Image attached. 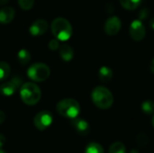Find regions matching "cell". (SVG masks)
Masks as SVG:
<instances>
[{"instance_id":"obj_1","label":"cell","mask_w":154,"mask_h":153,"mask_svg":"<svg viewBox=\"0 0 154 153\" xmlns=\"http://www.w3.org/2000/svg\"><path fill=\"white\" fill-rule=\"evenodd\" d=\"M91 98L96 106L100 109H108L113 106L114 96L111 91L105 87H97L91 93Z\"/></svg>"},{"instance_id":"obj_2","label":"cell","mask_w":154,"mask_h":153,"mask_svg":"<svg viewBox=\"0 0 154 153\" xmlns=\"http://www.w3.org/2000/svg\"><path fill=\"white\" fill-rule=\"evenodd\" d=\"M20 96L25 105L33 106L40 101L42 97V92L36 84L27 82L21 87Z\"/></svg>"},{"instance_id":"obj_3","label":"cell","mask_w":154,"mask_h":153,"mask_svg":"<svg viewBox=\"0 0 154 153\" xmlns=\"http://www.w3.org/2000/svg\"><path fill=\"white\" fill-rule=\"evenodd\" d=\"M51 32L53 35L62 41H68L72 35V26L69 22L64 18L59 17L52 21L51 25Z\"/></svg>"},{"instance_id":"obj_4","label":"cell","mask_w":154,"mask_h":153,"mask_svg":"<svg viewBox=\"0 0 154 153\" xmlns=\"http://www.w3.org/2000/svg\"><path fill=\"white\" fill-rule=\"evenodd\" d=\"M56 109L61 116L69 119L77 118L80 113V106L79 102L72 98H65L60 100L57 104Z\"/></svg>"},{"instance_id":"obj_5","label":"cell","mask_w":154,"mask_h":153,"mask_svg":"<svg viewBox=\"0 0 154 153\" xmlns=\"http://www.w3.org/2000/svg\"><path fill=\"white\" fill-rule=\"evenodd\" d=\"M51 75L50 68L44 63H34L27 69V76L35 82H42Z\"/></svg>"},{"instance_id":"obj_6","label":"cell","mask_w":154,"mask_h":153,"mask_svg":"<svg viewBox=\"0 0 154 153\" xmlns=\"http://www.w3.org/2000/svg\"><path fill=\"white\" fill-rule=\"evenodd\" d=\"M52 115L48 112V111H42L39 112L33 118V124L34 126L40 130V131H44L48 127L51 126L52 124Z\"/></svg>"},{"instance_id":"obj_7","label":"cell","mask_w":154,"mask_h":153,"mask_svg":"<svg viewBox=\"0 0 154 153\" xmlns=\"http://www.w3.org/2000/svg\"><path fill=\"white\" fill-rule=\"evenodd\" d=\"M129 32H130V36L132 37L133 40H134L136 41H140L145 37V34H146L145 26L140 19L134 20L132 22V23L130 25Z\"/></svg>"},{"instance_id":"obj_8","label":"cell","mask_w":154,"mask_h":153,"mask_svg":"<svg viewBox=\"0 0 154 153\" xmlns=\"http://www.w3.org/2000/svg\"><path fill=\"white\" fill-rule=\"evenodd\" d=\"M22 79L18 77H14L10 81L5 82L0 86V93L5 96H11L15 93L17 88L21 86Z\"/></svg>"},{"instance_id":"obj_9","label":"cell","mask_w":154,"mask_h":153,"mask_svg":"<svg viewBox=\"0 0 154 153\" xmlns=\"http://www.w3.org/2000/svg\"><path fill=\"white\" fill-rule=\"evenodd\" d=\"M121 20L117 16L109 17L105 23V32L109 36L116 35L121 30Z\"/></svg>"},{"instance_id":"obj_10","label":"cell","mask_w":154,"mask_h":153,"mask_svg":"<svg viewBox=\"0 0 154 153\" xmlns=\"http://www.w3.org/2000/svg\"><path fill=\"white\" fill-rule=\"evenodd\" d=\"M48 23L43 19H38L34 21L30 26L29 32L32 36H40L46 32L48 30Z\"/></svg>"},{"instance_id":"obj_11","label":"cell","mask_w":154,"mask_h":153,"mask_svg":"<svg viewBox=\"0 0 154 153\" xmlns=\"http://www.w3.org/2000/svg\"><path fill=\"white\" fill-rule=\"evenodd\" d=\"M71 125L75 129V131L80 135H87L90 132L89 124L81 118H74L71 119Z\"/></svg>"},{"instance_id":"obj_12","label":"cell","mask_w":154,"mask_h":153,"mask_svg":"<svg viewBox=\"0 0 154 153\" xmlns=\"http://www.w3.org/2000/svg\"><path fill=\"white\" fill-rule=\"evenodd\" d=\"M14 10L10 6L3 7L0 9V23L7 24L13 21L14 18Z\"/></svg>"},{"instance_id":"obj_13","label":"cell","mask_w":154,"mask_h":153,"mask_svg":"<svg viewBox=\"0 0 154 153\" xmlns=\"http://www.w3.org/2000/svg\"><path fill=\"white\" fill-rule=\"evenodd\" d=\"M60 56L64 61H70L74 57L73 49L68 44H62L60 47Z\"/></svg>"},{"instance_id":"obj_14","label":"cell","mask_w":154,"mask_h":153,"mask_svg":"<svg viewBox=\"0 0 154 153\" xmlns=\"http://www.w3.org/2000/svg\"><path fill=\"white\" fill-rule=\"evenodd\" d=\"M98 76H99V79L104 82V83H107L109 82L112 78H113V70L106 67V66H103L98 72Z\"/></svg>"},{"instance_id":"obj_15","label":"cell","mask_w":154,"mask_h":153,"mask_svg":"<svg viewBox=\"0 0 154 153\" xmlns=\"http://www.w3.org/2000/svg\"><path fill=\"white\" fill-rule=\"evenodd\" d=\"M141 2H142V0H120L121 5L126 10L136 9L140 5Z\"/></svg>"},{"instance_id":"obj_16","label":"cell","mask_w":154,"mask_h":153,"mask_svg":"<svg viewBox=\"0 0 154 153\" xmlns=\"http://www.w3.org/2000/svg\"><path fill=\"white\" fill-rule=\"evenodd\" d=\"M17 58H18V60L19 62L22 64V65H26L27 63L30 62L31 60V54L30 52L27 50H20L18 51V54H17Z\"/></svg>"},{"instance_id":"obj_17","label":"cell","mask_w":154,"mask_h":153,"mask_svg":"<svg viewBox=\"0 0 154 153\" xmlns=\"http://www.w3.org/2000/svg\"><path fill=\"white\" fill-rule=\"evenodd\" d=\"M11 72V69L8 63L6 62H0V81L6 79Z\"/></svg>"},{"instance_id":"obj_18","label":"cell","mask_w":154,"mask_h":153,"mask_svg":"<svg viewBox=\"0 0 154 153\" xmlns=\"http://www.w3.org/2000/svg\"><path fill=\"white\" fill-rule=\"evenodd\" d=\"M109 153H126V148L123 142H116L110 146Z\"/></svg>"},{"instance_id":"obj_19","label":"cell","mask_w":154,"mask_h":153,"mask_svg":"<svg viewBox=\"0 0 154 153\" xmlns=\"http://www.w3.org/2000/svg\"><path fill=\"white\" fill-rule=\"evenodd\" d=\"M85 153H104V149L99 143L91 142L87 146Z\"/></svg>"},{"instance_id":"obj_20","label":"cell","mask_w":154,"mask_h":153,"mask_svg":"<svg viewBox=\"0 0 154 153\" xmlns=\"http://www.w3.org/2000/svg\"><path fill=\"white\" fill-rule=\"evenodd\" d=\"M142 110L146 115L154 114V102L152 100H146L142 104Z\"/></svg>"},{"instance_id":"obj_21","label":"cell","mask_w":154,"mask_h":153,"mask_svg":"<svg viewBox=\"0 0 154 153\" xmlns=\"http://www.w3.org/2000/svg\"><path fill=\"white\" fill-rule=\"evenodd\" d=\"M34 4V0H18V5L23 10H30Z\"/></svg>"},{"instance_id":"obj_22","label":"cell","mask_w":154,"mask_h":153,"mask_svg":"<svg viewBox=\"0 0 154 153\" xmlns=\"http://www.w3.org/2000/svg\"><path fill=\"white\" fill-rule=\"evenodd\" d=\"M138 143L142 146H145L148 143V137L144 133H140L138 135Z\"/></svg>"},{"instance_id":"obj_23","label":"cell","mask_w":154,"mask_h":153,"mask_svg":"<svg viewBox=\"0 0 154 153\" xmlns=\"http://www.w3.org/2000/svg\"><path fill=\"white\" fill-rule=\"evenodd\" d=\"M60 48V43L57 40H51L49 42V49L51 50H56Z\"/></svg>"},{"instance_id":"obj_24","label":"cell","mask_w":154,"mask_h":153,"mask_svg":"<svg viewBox=\"0 0 154 153\" xmlns=\"http://www.w3.org/2000/svg\"><path fill=\"white\" fill-rule=\"evenodd\" d=\"M149 14H150V11H149L147 8H143V9L140 11V13H139V18H140L141 20L145 19V18L149 15Z\"/></svg>"},{"instance_id":"obj_25","label":"cell","mask_w":154,"mask_h":153,"mask_svg":"<svg viewBox=\"0 0 154 153\" xmlns=\"http://www.w3.org/2000/svg\"><path fill=\"white\" fill-rule=\"evenodd\" d=\"M5 120V113L3 111L0 110V124L2 123H4Z\"/></svg>"},{"instance_id":"obj_26","label":"cell","mask_w":154,"mask_h":153,"mask_svg":"<svg viewBox=\"0 0 154 153\" xmlns=\"http://www.w3.org/2000/svg\"><path fill=\"white\" fill-rule=\"evenodd\" d=\"M5 142V137H4L2 134H0V149L4 146Z\"/></svg>"},{"instance_id":"obj_27","label":"cell","mask_w":154,"mask_h":153,"mask_svg":"<svg viewBox=\"0 0 154 153\" xmlns=\"http://www.w3.org/2000/svg\"><path fill=\"white\" fill-rule=\"evenodd\" d=\"M150 69H151V71H152V72L154 74V58H153V60H152V62H151Z\"/></svg>"},{"instance_id":"obj_28","label":"cell","mask_w":154,"mask_h":153,"mask_svg":"<svg viewBox=\"0 0 154 153\" xmlns=\"http://www.w3.org/2000/svg\"><path fill=\"white\" fill-rule=\"evenodd\" d=\"M150 26H151L152 29L154 30V17L152 19H151V21H150Z\"/></svg>"},{"instance_id":"obj_29","label":"cell","mask_w":154,"mask_h":153,"mask_svg":"<svg viewBox=\"0 0 154 153\" xmlns=\"http://www.w3.org/2000/svg\"><path fill=\"white\" fill-rule=\"evenodd\" d=\"M8 2V0H0V5H5Z\"/></svg>"},{"instance_id":"obj_30","label":"cell","mask_w":154,"mask_h":153,"mask_svg":"<svg viewBox=\"0 0 154 153\" xmlns=\"http://www.w3.org/2000/svg\"><path fill=\"white\" fill-rule=\"evenodd\" d=\"M131 153H139V151H138L137 150H133V151H131Z\"/></svg>"},{"instance_id":"obj_31","label":"cell","mask_w":154,"mask_h":153,"mask_svg":"<svg viewBox=\"0 0 154 153\" xmlns=\"http://www.w3.org/2000/svg\"><path fill=\"white\" fill-rule=\"evenodd\" d=\"M152 126H153V128H154V115H153V116H152Z\"/></svg>"},{"instance_id":"obj_32","label":"cell","mask_w":154,"mask_h":153,"mask_svg":"<svg viewBox=\"0 0 154 153\" xmlns=\"http://www.w3.org/2000/svg\"><path fill=\"white\" fill-rule=\"evenodd\" d=\"M0 153H6V152H5V151H4L3 150H1V149H0Z\"/></svg>"}]
</instances>
